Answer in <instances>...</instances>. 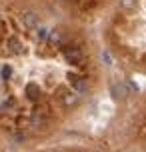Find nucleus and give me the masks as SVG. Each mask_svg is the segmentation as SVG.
<instances>
[{"instance_id":"obj_1","label":"nucleus","mask_w":146,"mask_h":152,"mask_svg":"<svg viewBox=\"0 0 146 152\" xmlns=\"http://www.w3.org/2000/svg\"><path fill=\"white\" fill-rule=\"evenodd\" d=\"M64 56H66V60L70 62H82V50L78 48V46H64Z\"/></svg>"},{"instance_id":"obj_2","label":"nucleus","mask_w":146,"mask_h":152,"mask_svg":"<svg viewBox=\"0 0 146 152\" xmlns=\"http://www.w3.org/2000/svg\"><path fill=\"white\" fill-rule=\"evenodd\" d=\"M70 84H72V88H74L76 94H84V92L88 90V82H86L84 78L76 76V74H70Z\"/></svg>"},{"instance_id":"obj_3","label":"nucleus","mask_w":146,"mask_h":152,"mask_svg":"<svg viewBox=\"0 0 146 152\" xmlns=\"http://www.w3.org/2000/svg\"><path fill=\"white\" fill-rule=\"evenodd\" d=\"M22 22H24V26L26 28H38V24H40V20H38V16L34 14V12H24L22 14Z\"/></svg>"},{"instance_id":"obj_4","label":"nucleus","mask_w":146,"mask_h":152,"mask_svg":"<svg viewBox=\"0 0 146 152\" xmlns=\"http://www.w3.org/2000/svg\"><path fill=\"white\" fill-rule=\"evenodd\" d=\"M60 100L64 106H74L78 102V94L76 92H70V90H62L60 92Z\"/></svg>"},{"instance_id":"obj_5","label":"nucleus","mask_w":146,"mask_h":152,"mask_svg":"<svg viewBox=\"0 0 146 152\" xmlns=\"http://www.w3.org/2000/svg\"><path fill=\"white\" fill-rule=\"evenodd\" d=\"M110 90H112V96H114L116 100H124L126 98V94H128V88H126V84H112V88H110Z\"/></svg>"},{"instance_id":"obj_6","label":"nucleus","mask_w":146,"mask_h":152,"mask_svg":"<svg viewBox=\"0 0 146 152\" xmlns=\"http://www.w3.org/2000/svg\"><path fill=\"white\" fill-rule=\"evenodd\" d=\"M8 48H10V52H14V54L22 52V44H20L18 38H10V40H8Z\"/></svg>"},{"instance_id":"obj_7","label":"nucleus","mask_w":146,"mask_h":152,"mask_svg":"<svg viewBox=\"0 0 146 152\" xmlns=\"http://www.w3.org/2000/svg\"><path fill=\"white\" fill-rule=\"evenodd\" d=\"M120 6L124 10H132V8L136 6V0H120Z\"/></svg>"},{"instance_id":"obj_8","label":"nucleus","mask_w":146,"mask_h":152,"mask_svg":"<svg viewBox=\"0 0 146 152\" xmlns=\"http://www.w3.org/2000/svg\"><path fill=\"white\" fill-rule=\"evenodd\" d=\"M38 96H40V94H38V88L30 84V86H28V98H32V100H38Z\"/></svg>"},{"instance_id":"obj_9","label":"nucleus","mask_w":146,"mask_h":152,"mask_svg":"<svg viewBox=\"0 0 146 152\" xmlns=\"http://www.w3.org/2000/svg\"><path fill=\"white\" fill-rule=\"evenodd\" d=\"M62 40V36H60V32H50V42H60Z\"/></svg>"},{"instance_id":"obj_10","label":"nucleus","mask_w":146,"mask_h":152,"mask_svg":"<svg viewBox=\"0 0 146 152\" xmlns=\"http://www.w3.org/2000/svg\"><path fill=\"white\" fill-rule=\"evenodd\" d=\"M102 60L106 62V64H112V56H110L108 52H102Z\"/></svg>"},{"instance_id":"obj_11","label":"nucleus","mask_w":146,"mask_h":152,"mask_svg":"<svg viewBox=\"0 0 146 152\" xmlns=\"http://www.w3.org/2000/svg\"><path fill=\"white\" fill-rule=\"evenodd\" d=\"M38 36L40 38H46V28H38Z\"/></svg>"}]
</instances>
